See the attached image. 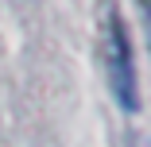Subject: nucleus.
<instances>
[{
	"instance_id": "f257e3e1",
	"label": "nucleus",
	"mask_w": 151,
	"mask_h": 147,
	"mask_svg": "<svg viewBox=\"0 0 151 147\" xmlns=\"http://www.w3.org/2000/svg\"><path fill=\"white\" fill-rule=\"evenodd\" d=\"M97 54H101L112 101L124 112H139V74H136L132 31L116 0H97Z\"/></svg>"
}]
</instances>
